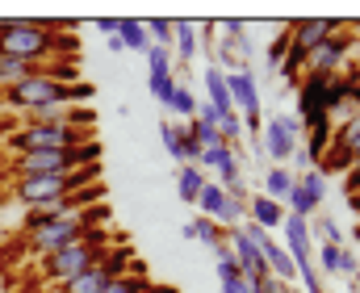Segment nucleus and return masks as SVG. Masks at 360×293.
<instances>
[{"mask_svg": "<svg viewBox=\"0 0 360 293\" xmlns=\"http://www.w3.org/2000/svg\"><path fill=\"white\" fill-rule=\"evenodd\" d=\"M352 209H356V214H360V193H356V197H352Z\"/></svg>", "mask_w": 360, "mask_h": 293, "instance_id": "ea45409f", "label": "nucleus"}, {"mask_svg": "<svg viewBox=\"0 0 360 293\" xmlns=\"http://www.w3.org/2000/svg\"><path fill=\"white\" fill-rule=\"evenodd\" d=\"M348 285H352V293H360V273L356 277H348Z\"/></svg>", "mask_w": 360, "mask_h": 293, "instance_id": "4c0bfd02", "label": "nucleus"}, {"mask_svg": "<svg viewBox=\"0 0 360 293\" xmlns=\"http://www.w3.org/2000/svg\"><path fill=\"white\" fill-rule=\"evenodd\" d=\"M335 264H340V247L323 243V247H319V268H323V273H335Z\"/></svg>", "mask_w": 360, "mask_h": 293, "instance_id": "7c9ffc66", "label": "nucleus"}, {"mask_svg": "<svg viewBox=\"0 0 360 293\" xmlns=\"http://www.w3.org/2000/svg\"><path fill=\"white\" fill-rule=\"evenodd\" d=\"M205 100L214 105V113L218 117H226V113H235V105H231V89H226V72L214 63V67H205Z\"/></svg>", "mask_w": 360, "mask_h": 293, "instance_id": "aec40b11", "label": "nucleus"}, {"mask_svg": "<svg viewBox=\"0 0 360 293\" xmlns=\"http://www.w3.org/2000/svg\"><path fill=\"white\" fill-rule=\"evenodd\" d=\"M96 218H105L109 222V205H92V209H76V214H68V218H46V222H25V247L38 256V260H46V256H55L59 247H68V243H76L89 226H96Z\"/></svg>", "mask_w": 360, "mask_h": 293, "instance_id": "f03ea898", "label": "nucleus"}, {"mask_svg": "<svg viewBox=\"0 0 360 293\" xmlns=\"http://www.w3.org/2000/svg\"><path fill=\"white\" fill-rule=\"evenodd\" d=\"M96 181H101V164L63 172V176H25V181H13V205H17L21 214H30L34 205L63 201V197H72L76 189H89Z\"/></svg>", "mask_w": 360, "mask_h": 293, "instance_id": "20e7f679", "label": "nucleus"}, {"mask_svg": "<svg viewBox=\"0 0 360 293\" xmlns=\"http://www.w3.org/2000/svg\"><path fill=\"white\" fill-rule=\"evenodd\" d=\"M38 72V63H25V59H13V55H0V93L4 89H17L21 80H30Z\"/></svg>", "mask_w": 360, "mask_h": 293, "instance_id": "b1692460", "label": "nucleus"}, {"mask_svg": "<svg viewBox=\"0 0 360 293\" xmlns=\"http://www.w3.org/2000/svg\"><path fill=\"white\" fill-rule=\"evenodd\" d=\"M356 256L348 252V247H340V264H335V273H344V277H356Z\"/></svg>", "mask_w": 360, "mask_h": 293, "instance_id": "473e14b6", "label": "nucleus"}, {"mask_svg": "<svg viewBox=\"0 0 360 293\" xmlns=\"http://www.w3.org/2000/svg\"><path fill=\"white\" fill-rule=\"evenodd\" d=\"M348 46H352V34H331L323 46H314L306 55V76H340V67L348 63Z\"/></svg>", "mask_w": 360, "mask_h": 293, "instance_id": "ddd939ff", "label": "nucleus"}, {"mask_svg": "<svg viewBox=\"0 0 360 293\" xmlns=\"http://www.w3.org/2000/svg\"><path fill=\"white\" fill-rule=\"evenodd\" d=\"M226 89H231V105H235V113L243 117V134H256V138H260V130H264V113H260V80H256V72H252V67L231 72V76H226Z\"/></svg>", "mask_w": 360, "mask_h": 293, "instance_id": "1a4fd4ad", "label": "nucleus"}, {"mask_svg": "<svg viewBox=\"0 0 360 293\" xmlns=\"http://www.w3.org/2000/svg\"><path fill=\"white\" fill-rule=\"evenodd\" d=\"M319 230H323V239H327L331 247H344V230H340L331 218H323V222H319Z\"/></svg>", "mask_w": 360, "mask_h": 293, "instance_id": "2f4dec72", "label": "nucleus"}, {"mask_svg": "<svg viewBox=\"0 0 360 293\" xmlns=\"http://www.w3.org/2000/svg\"><path fill=\"white\" fill-rule=\"evenodd\" d=\"M197 30H201V21H176V63H193L197 59V51H201V38H197Z\"/></svg>", "mask_w": 360, "mask_h": 293, "instance_id": "5701e85b", "label": "nucleus"}, {"mask_svg": "<svg viewBox=\"0 0 360 293\" xmlns=\"http://www.w3.org/2000/svg\"><path fill=\"white\" fill-rule=\"evenodd\" d=\"M143 285H151V281H147V268H143V260H134V268H130V273L113 277V281H109L101 293H139Z\"/></svg>", "mask_w": 360, "mask_h": 293, "instance_id": "bb28decb", "label": "nucleus"}, {"mask_svg": "<svg viewBox=\"0 0 360 293\" xmlns=\"http://www.w3.org/2000/svg\"><path fill=\"white\" fill-rule=\"evenodd\" d=\"M214 273H218L222 293H252L248 277L239 273V264H235V256H231V247H218V252H214Z\"/></svg>", "mask_w": 360, "mask_h": 293, "instance_id": "f3484780", "label": "nucleus"}, {"mask_svg": "<svg viewBox=\"0 0 360 293\" xmlns=\"http://www.w3.org/2000/svg\"><path fill=\"white\" fill-rule=\"evenodd\" d=\"M134 268V256H130V247H109L96 264H89L80 277H72L68 285H59L55 293H101L113 277H122V273H130Z\"/></svg>", "mask_w": 360, "mask_h": 293, "instance_id": "6e6552de", "label": "nucleus"}, {"mask_svg": "<svg viewBox=\"0 0 360 293\" xmlns=\"http://www.w3.org/2000/svg\"><path fill=\"white\" fill-rule=\"evenodd\" d=\"M139 293H176V289H172V285H143Z\"/></svg>", "mask_w": 360, "mask_h": 293, "instance_id": "e433bc0d", "label": "nucleus"}, {"mask_svg": "<svg viewBox=\"0 0 360 293\" xmlns=\"http://www.w3.org/2000/svg\"><path fill=\"white\" fill-rule=\"evenodd\" d=\"M281 293H302V289H293V285H281Z\"/></svg>", "mask_w": 360, "mask_h": 293, "instance_id": "58836bf2", "label": "nucleus"}, {"mask_svg": "<svg viewBox=\"0 0 360 293\" xmlns=\"http://www.w3.org/2000/svg\"><path fill=\"white\" fill-rule=\"evenodd\" d=\"M344 193H348V197H356V193H360V159L352 164V168H348V172H344Z\"/></svg>", "mask_w": 360, "mask_h": 293, "instance_id": "72a5a7b5", "label": "nucleus"}, {"mask_svg": "<svg viewBox=\"0 0 360 293\" xmlns=\"http://www.w3.org/2000/svg\"><path fill=\"white\" fill-rule=\"evenodd\" d=\"M297 281L306 285V293H327L323 289V273L314 264H297Z\"/></svg>", "mask_w": 360, "mask_h": 293, "instance_id": "c756f323", "label": "nucleus"}, {"mask_svg": "<svg viewBox=\"0 0 360 293\" xmlns=\"http://www.w3.org/2000/svg\"><path fill=\"white\" fill-rule=\"evenodd\" d=\"M302 122L293 117V113H272L269 122H264V130H260V155H269L272 164H285V159H293V151L302 147Z\"/></svg>", "mask_w": 360, "mask_h": 293, "instance_id": "9b49d317", "label": "nucleus"}, {"mask_svg": "<svg viewBox=\"0 0 360 293\" xmlns=\"http://www.w3.org/2000/svg\"><path fill=\"white\" fill-rule=\"evenodd\" d=\"M356 159H360V109H352V113L335 126L331 147H327V155L319 159V172H323V176H331V172H348Z\"/></svg>", "mask_w": 360, "mask_h": 293, "instance_id": "9d476101", "label": "nucleus"}, {"mask_svg": "<svg viewBox=\"0 0 360 293\" xmlns=\"http://www.w3.org/2000/svg\"><path fill=\"white\" fill-rule=\"evenodd\" d=\"M59 51H76V38H68L63 30H51L42 21H0V55L42 67L51 59H59Z\"/></svg>", "mask_w": 360, "mask_h": 293, "instance_id": "f257e3e1", "label": "nucleus"}, {"mask_svg": "<svg viewBox=\"0 0 360 293\" xmlns=\"http://www.w3.org/2000/svg\"><path fill=\"white\" fill-rule=\"evenodd\" d=\"M105 252H109V230H105V226H89L76 243H68V247H59L55 256L42 260V281L59 289V285H68L72 277H80L89 264H96Z\"/></svg>", "mask_w": 360, "mask_h": 293, "instance_id": "7ed1b4c3", "label": "nucleus"}, {"mask_svg": "<svg viewBox=\"0 0 360 293\" xmlns=\"http://www.w3.org/2000/svg\"><path fill=\"white\" fill-rule=\"evenodd\" d=\"M281 230H285V252H289V260H293V264H314V243H310V226H306V218L285 214Z\"/></svg>", "mask_w": 360, "mask_h": 293, "instance_id": "2eb2a0df", "label": "nucleus"}, {"mask_svg": "<svg viewBox=\"0 0 360 293\" xmlns=\"http://www.w3.org/2000/svg\"><path fill=\"white\" fill-rule=\"evenodd\" d=\"M160 105H164L168 113H176V117H184V122H193V117H197V93H193L188 84H180V80H172V84L164 89V97H160Z\"/></svg>", "mask_w": 360, "mask_h": 293, "instance_id": "6ab92c4d", "label": "nucleus"}, {"mask_svg": "<svg viewBox=\"0 0 360 293\" xmlns=\"http://www.w3.org/2000/svg\"><path fill=\"white\" fill-rule=\"evenodd\" d=\"M201 189H205V172L201 168H180L176 172V193H180V201H193L197 205V197H201Z\"/></svg>", "mask_w": 360, "mask_h": 293, "instance_id": "cd10ccee", "label": "nucleus"}, {"mask_svg": "<svg viewBox=\"0 0 360 293\" xmlns=\"http://www.w3.org/2000/svg\"><path fill=\"white\" fill-rule=\"evenodd\" d=\"M96 159H101V143L96 138L84 143V147H72V151H30V155L13 159V181H25V176H63V172L89 168Z\"/></svg>", "mask_w": 360, "mask_h": 293, "instance_id": "423d86ee", "label": "nucleus"}, {"mask_svg": "<svg viewBox=\"0 0 360 293\" xmlns=\"http://www.w3.org/2000/svg\"><path fill=\"white\" fill-rule=\"evenodd\" d=\"M180 235H184V239H197V243H205L210 252L226 247V230H222V226H218L214 218H201V214H197V218H193V222H188V226H184Z\"/></svg>", "mask_w": 360, "mask_h": 293, "instance_id": "412c9836", "label": "nucleus"}, {"mask_svg": "<svg viewBox=\"0 0 360 293\" xmlns=\"http://www.w3.org/2000/svg\"><path fill=\"white\" fill-rule=\"evenodd\" d=\"M117 38H122L126 51H139V55L151 51V38H147V21L143 17H117Z\"/></svg>", "mask_w": 360, "mask_h": 293, "instance_id": "4be33fe9", "label": "nucleus"}, {"mask_svg": "<svg viewBox=\"0 0 360 293\" xmlns=\"http://www.w3.org/2000/svg\"><path fill=\"white\" fill-rule=\"evenodd\" d=\"M252 293H281V281H276V277H264V281L252 285Z\"/></svg>", "mask_w": 360, "mask_h": 293, "instance_id": "f704fd0d", "label": "nucleus"}, {"mask_svg": "<svg viewBox=\"0 0 360 293\" xmlns=\"http://www.w3.org/2000/svg\"><path fill=\"white\" fill-rule=\"evenodd\" d=\"M323 193H327V176L319 172V168H306L297 181H293V189L285 197V214H297V218H310V214H319V205H323Z\"/></svg>", "mask_w": 360, "mask_h": 293, "instance_id": "f8f14e48", "label": "nucleus"}, {"mask_svg": "<svg viewBox=\"0 0 360 293\" xmlns=\"http://www.w3.org/2000/svg\"><path fill=\"white\" fill-rule=\"evenodd\" d=\"M293 172L285 168V164H272L269 172H264V197H272V201H281L285 205V197H289V189H293Z\"/></svg>", "mask_w": 360, "mask_h": 293, "instance_id": "393cba45", "label": "nucleus"}, {"mask_svg": "<svg viewBox=\"0 0 360 293\" xmlns=\"http://www.w3.org/2000/svg\"><path fill=\"white\" fill-rule=\"evenodd\" d=\"M147 38H151V46H168V51H172V42H176V21H172V17H147Z\"/></svg>", "mask_w": 360, "mask_h": 293, "instance_id": "c85d7f7f", "label": "nucleus"}, {"mask_svg": "<svg viewBox=\"0 0 360 293\" xmlns=\"http://www.w3.org/2000/svg\"><path fill=\"white\" fill-rule=\"evenodd\" d=\"M248 222H256V226H264V230H281L285 205L272 201V197H264V193H252L248 197Z\"/></svg>", "mask_w": 360, "mask_h": 293, "instance_id": "a211bd4d", "label": "nucleus"}, {"mask_svg": "<svg viewBox=\"0 0 360 293\" xmlns=\"http://www.w3.org/2000/svg\"><path fill=\"white\" fill-rule=\"evenodd\" d=\"M160 143H164V151L172 155V164H184V122L164 117V122H160Z\"/></svg>", "mask_w": 360, "mask_h": 293, "instance_id": "a878e982", "label": "nucleus"}, {"mask_svg": "<svg viewBox=\"0 0 360 293\" xmlns=\"http://www.w3.org/2000/svg\"><path fill=\"white\" fill-rule=\"evenodd\" d=\"M172 67H176V59H172L168 46H151L147 51V89H151L155 100L164 97V89L172 84Z\"/></svg>", "mask_w": 360, "mask_h": 293, "instance_id": "dca6fc26", "label": "nucleus"}, {"mask_svg": "<svg viewBox=\"0 0 360 293\" xmlns=\"http://www.w3.org/2000/svg\"><path fill=\"white\" fill-rule=\"evenodd\" d=\"M84 143H92V126H34V122H21L8 134V151H17V155L72 151V147H84Z\"/></svg>", "mask_w": 360, "mask_h": 293, "instance_id": "0eeeda50", "label": "nucleus"}, {"mask_svg": "<svg viewBox=\"0 0 360 293\" xmlns=\"http://www.w3.org/2000/svg\"><path fill=\"white\" fill-rule=\"evenodd\" d=\"M92 89L89 84H59V80H51V76H42V72H34L30 80H21L17 89H4L0 100L8 105V109H17V113H30V109H42V105H80V100H89Z\"/></svg>", "mask_w": 360, "mask_h": 293, "instance_id": "39448f33", "label": "nucleus"}, {"mask_svg": "<svg viewBox=\"0 0 360 293\" xmlns=\"http://www.w3.org/2000/svg\"><path fill=\"white\" fill-rule=\"evenodd\" d=\"M96 30H101V38H113V34H117V17H101Z\"/></svg>", "mask_w": 360, "mask_h": 293, "instance_id": "c9c22d12", "label": "nucleus"}, {"mask_svg": "<svg viewBox=\"0 0 360 293\" xmlns=\"http://www.w3.org/2000/svg\"><path fill=\"white\" fill-rule=\"evenodd\" d=\"M344 25L340 21H331V17H302V21H289V38H293V46L297 51H314V46H323L331 34H340Z\"/></svg>", "mask_w": 360, "mask_h": 293, "instance_id": "4468645a", "label": "nucleus"}]
</instances>
